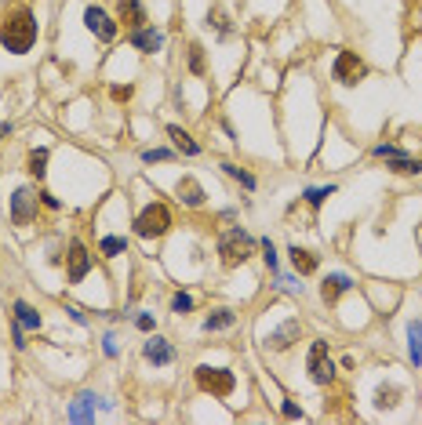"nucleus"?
Returning <instances> with one entry per match:
<instances>
[{
  "label": "nucleus",
  "mask_w": 422,
  "mask_h": 425,
  "mask_svg": "<svg viewBox=\"0 0 422 425\" xmlns=\"http://www.w3.org/2000/svg\"><path fill=\"white\" fill-rule=\"evenodd\" d=\"M306 367H309V378L316 381V386H328V381L335 378V364H331V356H328V346H324V342H313V346H309Z\"/></svg>",
  "instance_id": "nucleus-6"
},
{
  "label": "nucleus",
  "mask_w": 422,
  "mask_h": 425,
  "mask_svg": "<svg viewBox=\"0 0 422 425\" xmlns=\"http://www.w3.org/2000/svg\"><path fill=\"white\" fill-rule=\"evenodd\" d=\"M262 259H266V266H269V269H277V251H273V244H269V240L262 244Z\"/></svg>",
  "instance_id": "nucleus-31"
},
{
  "label": "nucleus",
  "mask_w": 422,
  "mask_h": 425,
  "mask_svg": "<svg viewBox=\"0 0 422 425\" xmlns=\"http://www.w3.org/2000/svg\"><path fill=\"white\" fill-rule=\"evenodd\" d=\"M222 171H226L229 178H237L241 185H248V189H255V178H251L248 171H241V167H237V164H222Z\"/></svg>",
  "instance_id": "nucleus-25"
},
{
  "label": "nucleus",
  "mask_w": 422,
  "mask_h": 425,
  "mask_svg": "<svg viewBox=\"0 0 422 425\" xmlns=\"http://www.w3.org/2000/svg\"><path fill=\"white\" fill-rule=\"evenodd\" d=\"M0 44L11 55H26L37 44V18L30 8H11L0 18Z\"/></svg>",
  "instance_id": "nucleus-1"
},
{
  "label": "nucleus",
  "mask_w": 422,
  "mask_h": 425,
  "mask_svg": "<svg viewBox=\"0 0 422 425\" xmlns=\"http://www.w3.org/2000/svg\"><path fill=\"white\" fill-rule=\"evenodd\" d=\"M378 403H383V407H390V403H397V389H378Z\"/></svg>",
  "instance_id": "nucleus-32"
},
{
  "label": "nucleus",
  "mask_w": 422,
  "mask_h": 425,
  "mask_svg": "<svg viewBox=\"0 0 422 425\" xmlns=\"http://www.w3.org/2000/svg\"><path fill=\"white\" fill-rule=\"evenodd\" d=\"M66 259H70V273H66V276H70V284H80L84 276H88V269H91V254H88V247H84L80 240H73Z\"/></svg>",
  "instance_id": "nucleus-8"
},
{
  "label": "nucleus",
  "mask_w": 422,
  "mask_h": 425,
  "mask_svg": "<svg viewBox=\"0 0 422 425\" xmlns=\"http://www.w3.org/2000/svg\"><path fill=\"white\" fill-rule=\"evenodd\" d=\"M331 193H335V185H321V189H306V204H309V207H321V204H324V200H328Z\"/></svg>",
  "instance_id": "nucleus-24"
},
{
  "label": "nucleus",
  "mask_w": 422,
  "mask_h": 425,
  "mask_svg": "<svg viewBox=\"0 0 422 425\" xmlns=\"http://www.w3.org/2000/svg\"><path fill=\"white\" fill-rule=\"evenodd\" d=\"M167 225H172V211H167L164 204H150L142 211V215L135 218V233L142 240H153V237H164Z\"/></svg>",
  "instance_id": "nucleus-3"
},
{
  "label": "nucleus",
  "mask_w": 422,
  "mask_h": 425,
  "mask_svg": "<svg viewBox=\"0 0 422 425\" xmlns=\"http://www.w3.org/2000/svg\"><path fill=\"white\" fill-rule=\"evenodd\" d=\"M124 251V237H106L102 240V254H110V259H113V254H120Z\"/></svg>",
  "instance_id": "nucleus-27"
},
{
  "label": "nucleus",
  "mask_w": 422,
  "mask_h": 425,
  "mask_svg": "<svg viewBox=\"0 0 422 425\" xmlns=\"http://www.w3.org/2000/svg\"><path fill=\"white\" fill-rule=\"evenodd\" d=\"M37 218V197H33V189H15V197H11V222L15 225H30Z\"/></svg>",
  "instance_id": "nucleus-7"
},
{
  "label": "nucleus",
  "mask_w": 422,
  "mask_h": 425,
  "mask_svg": "<svg viewBox=\"0 0 422 425\" xmlns=\"http://www.w3.org/2000/svg\"><path fill=\"white\" fill-rule=\"evenodd\" d=\"M91 407H95V396H91V393H80V396L73 400V407H70V418H73V421H88V418H91Z\"/></svg>",
  "instance_id": "nucleus-19"
},
{
  "label": "nucleus",
  "mask_w": 422,
  "mask_h": 425,
  "mask_svg": "<svg viewBox=\"0 0 422 425\" xmlns=\"http://www.w3.org/2000/svg\"><path fill=\"white\" fill-rule=\"evenodd\" d=\"M284 414H288V418H302V411L295 407V403H284Z\"/></svg>",
  "instance_id": "nucleus-34"
},
{
  "label": "nucleus",
  "mask_w": 422,
  "mask_h": 425,
  "mask_svg": "<svg viewBox=\"0 0 422 425\" xmlns=\"http://www.w3.org/2000/svg\"><path fill=\"white\" fill-rule=\"evenodd\" d=\"M172 309H175V313H189V309H193V299H189V294H175V299H172Z\"/></svg>",
  "instance_id": "nucleus-28"
},
{
  "label": "nucleus",
  "mask_w": 422,
  "mask_h": 425,
  "mask_svg": "<svg viewBox=\"0 0 422 425\" xmlns=\"http://www.w3.org/2000/svg\"><path fill=\"white\" fill-rule=\"evenodd\" d=\"M291 342H299V320H288L284 327H277V331L266 338V346H269V349H277V353H284Z\"/></svg>",
  "instance_id": "nucleus-13"
},
{
  "label": "nucleus",
  "mask_w": 422,
  "mask_h": 425,
  "mask_svg": "<svg viewBox=\"0 0 422 425\" xmlns=\"http://www.w3.org/2000/svg\"><path fill=\"white\" fill-rule=\"evenodd\" d=\"M4 135H11V124H4V120H0V138H4Z\"/></svg>",
  "instance_id": "nucleus-36"
},
{
  "label": "nucleus",
  "mask_w": 422,
  "mask_h": 425,
  "mask_svg": "<svg viewBox=\"0 0 422 425\" xmlns=\"http://www.w3.org/2000/svg\"><path fill=\"white\" fill-rule=\"evenodd\" d=\"M117 15H120V22L128 26L132 33L146 26V11H142L139 0H117Z\"/></svg>",
  "instance_id": "nucleus-11"
},
{
  "label": "nucleus",
  "mask_w": 422,
  "mask_h": 425,
  "mask_svg": "<svg viewBox=\"0 0 422 425\" xmlns=\"http://www.w3.org/2000/svg\"><path fill=\"white\" fill-rule=\"evenodd\" d=\"M146 360H153V364L157 367H164V364H172V360H175V349L172 346H167L164 342V338H150V342H146Z\"/></svg>",
  "instance_id": "nucleus-14"
},
{
  "label": "nucleus",
  "mask_w": 422,
  "mask_h": 425,
  "mask_svg": "<svg viewBox=\"0 0 422 425\" xmlns=\"http://www.w3.org/2000/svg\"><path fill=\"white\" fill-rule=\"evenodd\" d=\"M175 193H179V200H182L186 207H200V204H204V189H200V182H197V178H189V175L179 178Z\"/></svg>",
  "instance_id": "nucleus-12"
},
{
  "label": "nucleus",
  "mask_w": 422,
  "mask_h": 425,
  "mask_svg": "<svg viewBox=\"0 0 422 425\" xmlns=\"http://www.w3.org/2000/svg\"><path fill=\"white\" fill-rule=\"evenodd\" d=\"M251 254H255V240H251V233H244V229H229V233H222V240H219V259H222L226 269L244 266Z\"/></svg>",
  "instance_id": "nucleus-2"
},
{
  "label": "nucleus",
  "mask_w": 422,
  "mask_h": 425,
  "mask_svg": "<svg viewBox=\"0 0 422 425\" xmlns=\"http://www.w3.org/2000/svg\"><path fill=\"white\" fill-rule=\"evenodd\" d=\"M84 22H88V30H91L98 40H113V37H117V22H113V18L106 15L102 8H88V11H84Z\"/></svg>",
  "instance_id": "nucleus-9"
},
{
  "label": "nucleus",
  "mask_w": 422,
  "mask_h": 425,
  "mask_svg": "<svg viewBox=\"0 0 422 425\" xmlns=\"http://www.w3.org/2000/svg\"><path fill=\"white\" fill-rule=\"evenodd\" d=\"M386 164H390V171H397V175H418L422 171V160L415 157H404V153H393V157H386Z\"/></svg>",
  "instance_id": "nucleus-17"
},
{
  "label": "nucleus",
  "mask_w": 422,
  "mask_h": 425,
  "mask_svg": "<svg viewBox=\"0 0 422 425\" xmlns=\"http://www.w3.org/2000/svg\"><path fill=\"white\" fill-rule=\"evenodd\" d=\"M15 320L23 324V327H40V313L33 309V306H26V302H15Z\"/></svg>",
  "instance_id": "nucleus-21"
},
{
  "label": "nucleus",
  "mask_w": 422,
  "mask_h": 425,
  "mask_svg": "<svg viewBox=\"0 0 422 425\" xmlns=\"http://www.w3.org/2000/svg\"><path fill=\"white\" fill-rule=\"evenodd\" d=\"M331 77L339 80L343 88H353V84H361L368 77V66L357 51H339L335 55V66H331Z\"/></svg>",
  "instance_id": "nucleus-4"
},
{
  "label": "nucleus",
  "mask_w": 422,
  "mask_h": 425,
  "mask_svg": "<svg viewBox=\"0 0 422 425\" xmlns=\"http://www.w3.org/2000/svg\"><path fill=\"white\" fill-rule=\"evenodd\" d=\"M113 98H132V88H113Z\"/></svg>",
  "instance_id": "nucleus-35"
},
{
  "label": "nucleus",
  "mask_w": 422,
  "mask_h": 425,
  "mask_svg": "<svg viewBox=\"0 0 422 425\" xmlns=\"http://www.w3.org/2000/svg\"><path fill=\"white\" fill-rule=\"evenodd\" d=\"M408 338H411V346H408V353H411V360H415V367H418V364H422V324H411Z\"/></svg>",
  "instance_id": "nucleus-23"
},
{
  "label": "nucleus",
  "mask_w": 422,
  "mask_h": 425,
  "mask_svg": "<svg viewBox=\"0 0 422 425\" xmlns=\"http://www.w3.org/2000/svg\"><path fill=\"white\" fill-rule=\"evenodd\" d=\"M222 327H234V313H229V309H215L204 320V331H222Z\"/></svg>",
  "instance_id": "nucleus-22"
},
{
  "label": "nucleus",
  "mask_w": 422,
  "mask_h": 425,
  "mask_svg": "<svg viewBox=\"0 0 422 425\" xmlns=\"http://www.w3.org/2000/svg\"><path fill=\"white\" fill-rule=\"evenodd\" d=\"M189 70L204 73V51H200V44H189Z\"/></svg>",
  "instance_id": "nucleus-26"
},
{
  "label": "nucleus",
  "mask_w": 422,
  "mask_h": 425,
  "mask_svg": "<svg viewBox=\"0 0 422 425\" xmlns=\"http://www.w3.org/2000/svg\"><path fill=\"white\" fill-rule=\"evenodd\" d=\"M132 44H135L139 51H146V55H153V51H160L164 37H160L157 30H150V26H142V30H135V33H132Z\"/></svg>",
  "instance_id": "nucleus-15"
},
{
  "label": "nucleus",
  "mask_w": 422,
  "mask_h": 425,
  "mask_svg": "<svg viewBox=\"0 0 422 425\" xmlns=\"http://www.w3.org/2000/svg\"><path fill=\"white\" fill-rule=\"evenodd\" d=\"M135 324H139V331H153V316H139Z\"/></svg>",
  "instance_id": "nucleus-33"
},
{
  "label": "nucleus",
  "mask_w": 422,
  "mask_h": 425,
  "mask_svg": "<svg viewBox=\"0 0 422 425\" xmlns=\"http://www.w3.org/2000/svg\"><path fill=\"white\" fill-rule=\"evenodd\" d=\"M197 386L211 396H229L237 389V378L226 367H197Z\"/></svg>",
  "instance_id": "nucleus-5"
},
{
  "label": "nucleus",
  "mask_w": 422,
  "mask_h": 425,
  "mask_svg": "<svg viewBox=\"0 0 422 425\" xmlns=\"http://www.w3.org/2000/svg\"><path fill=\"white\" fill-rule=\"evenodd\" d=\"M142 160H146V164H153V160H172V153H167V150H146Z\"/></svg>",
  "instance_id": "nucleus-30"
},
{
  "label": "nucleus",
  "mask_w": 422,
  "mask_h": 425,
  "mask_svg": "<svg viewBox=\"0 0 422 425\" xmlns=\"http://www.w3.org/2000/svg\"><path fill=\"white\" fill-rule=\"evenodd\" d=\"M288 254H291V266H295V273H299V276H313L316 273V254H309L302 247H291Z\"/></svg>",
  "instance_id": "nucleus-16"
},
{
  "label": "nucleus",
  "mask_w": 422,
  "mask_h": 425,
  "mask_svg": "<svg viewBox=\"0 0 422 425\" xmlns=\"http://www.w3.org/2000/svg\"><path fill=\"white\" fill-rule=\"evenodd\" d=\"M26 171H30L33 178H44V171H48V150H33V153L26 157Z\"/></svg>",
  "instance_id": "nucleus-20"
},
{
  "label": "nucleus",
  "mask_w": 422,
  "mask_h": 425,
  "mask_svg": "<svg viewBox=\"0 0 422 425\" xmlns=\"http://www.w3.org/2000/svg\"><path fill=\"white\" fill-rule=\"evenodd\" d=\"M167 135L175 138V145H179V150H182L186 157H197V153H200V145H197L193 138H189V131H182L179 124H172V127H167Z\"/></svg>",
  "instance_id": "nucleus-18"
},
{
  "label": "nucleus",
  "mask_w": 422,
  "mask_h": 425,
  "mask_svg": "<svg viewBox=\"0 0 422 425\" xmlns=\"http://www.w3.org/2000/svg\"><path fill=\"white\" fill-rule=\"evenodd\" d=\"M350 287H353V280L346 273H331V276H324V284H321V299L328 306H335V302H339V294H346Z\"/></svg>",
  "instance_id": "nucleus-10"
},
{
  "label": "nucleus",
  "mask_w": 422,
  "mask_h": 425,
  "mask_svg": "<svg viewBox=\"0 0 422 425\" xmlns=\"http://www.w3.org/2000/svg\"><path fill=\"white\" fill-rule=\"evenodd\" d=\"M207 22H215V30H219L222 37L229 33V22H226V15H222V11H211V15H207Z\"/></svg>",
  "instance_id": "nucleus-29"
}]
</instances>
